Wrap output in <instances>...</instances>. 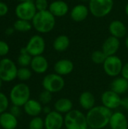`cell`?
<instances>
[{
  "mask_svg": "<svg viewBox=\"0 0 128 129\" xmlns=\"http://www.w3.org/2000/svg\"><path fill=\"white\" fill-rule=\"evenodd\" d=\"M112 111L103 105H98L88 110L86 117L91 129H103L109 125Z\"/></svg>",
  "mask_w": 128,
  "mask_h": 129,
  "instance_id": "cell-1",
  "label": "cell"
},
{
  "mask_svg": "<svg viewBox=\"0 0 128 129\" xmlns=\"http://www.w3.org/2000/svg\"><path fill=\"white\" fill-rule=\"evenodd\" d=\"M32 27L40 33H48L52 31L55 26V17L48 11H37L32 20Z\"/></svg>",
  "mask_w": 128,
  "mask_h": 129,
  "instance_id": "cell-2",
  "label": "cell"
},
{
  "mask_svg": "<svg viewBox=\"0 0 128 129\" xmlns=\"http://www.w3.org/2000/svg\"><path fill=\"white\" fill-rule=\"evenodd\" d=\"M31 91L28 85L20 82L12 87L9 94V100L12 105L23 107L30 99Z\"/></svg>",
  "mask_w": 128,
  "mask_h": 129,
  "instance_id": "cell-3",
  "label": "cell"
},
{
  "mask_svg": "<svg viewBox=\"0 0 128 129\" xmlns=\"http://www.w3.org/2000/svg\"><path fill=\"white\" fill-rule=\"evenodd\" d=\"M64 126L66 129H89L86 115L74 109L64 116Z\"/></svg>",
  "mask_w": 128,
  "mask_h": 129,
  "instance_id": "cell-4",
  "label": "cell"
},
{
  "mask_svg": "<svg viewBox=\"0 0 128 129\" xmlns=\"http://www.w3.org/2000/svg\"><path fill=\"white\" fill-rule=\"evenodd\" d=\"M41 85L44 90H46L52 94L61 91L65 87V80L63 76L54 73H49L42 79Z\"/></svg>",
  "mask_w": 128,
  "mask_h": 129,
  "instance_id": "cell-5",
  "label": "cell"
},
{
  "mask_svg": "<svg viewBox=\"0 0 128 129\" xmlns=\"http://www.w3.org/2000/svg\"><path fill=\"white\" fill-rule=\"evenodd\" d=\"M18 68L10 58L4 57L0 60V78L4 82L14 81L17 76Z\"/></svg>",
  "mask_w": 128,
  "mask_h": 129,
  "instance_id": "cell-6",
  "label": "cell"
},
{
  "mask_svg": "<svg viewBox=\"0 0 128 129\" xmlns=\"http://www.w3.org/2000/svg\"><path fill=\"white\" fill-rule=\"evenodd\" d=\"M113 0H90L89 11L96 17H103L112 10Z\"/></svg>",
  "mask_w": 128,
  "mask_h": 129,
  "instance_id": "cell-7",
  "label": "cell"
},
{
  "mask_svg": "<svg viewBox=\"0 0 128 129\" xmlns=\"http://www.w3.org/2000/svg\"><path fill=\"white\" fill-rule=\"evenodd\" d=\"M123 65V62L119 57L112 55L106 57L105 62L103 64V70L107 76L109 77L115 78L121 75Z\"/></svg>",
  "mask_w": 128,
  "mask_h": 129,
  "instance_id": "cell-8",
  "label": "cell"
},
{
  "mask_svg": "<svg viewBox=\"0 0 128 129\" xmlns=\"http://www.w3.org/2000/svg\"><path fill=\"white\" fill-rule=\"evenodd\" d=\"M34 2H20L15 8V15L17 19L32 21L37 13Z\"/></svg>",
  "mask_w": 128,
  "mask_h": 129,
  "instance_id": "cell-9",
  "label": "cell"
},
{
  "mask_svg": "<svg viewBox=\"0 0 128 129\" xmlns=\"http://www.w3.org/2000/svg\"><path fill=\"white\" fill-rule=\"evenodd\" d=\"M25 48L32 57L42 55L45 50V41L42 36L34 35L29 39Z\"/></svg>",
  "mask_w": 128,
  "mask_h": 129,
  "instance_id": "cell-10",
  "label": "cell"
},
{
  "mask_svg": "<svg viewBox=\"0 0 128 129\" xmlns=\"http://www.w3.org/2000/svg\"><path fill=\"white\" fill-rule=\"evenodd\" d=\"M100 100L103 106L111 110H113L121 107L122 98H121V95L110 89L105 91L101 94Z\"/></svg>",
  "mask_w": 128,
  "mask_h": 129,
  "instance_id": "cell-11",
  "label": "cell"
},
{
  "mask_svg": "<svg viewBox=\"0 0 128 129\" xmlns=\"http://www.w3.org/2000/svg\"><path fill=\"white\" fill-rule=\"evenodd\" d=\"M45 129H63L64 126V116L63 114L52 110L45 115L44 119Z\"/></svg>",
  "mask_w": 128,
  "mask_h": 129,
  "instance_id": "cell-12",
  "label": "cell"
},
{
  "mask_svg": "<svg viewBox=\"0 0 128 129\" xmlns=\"http://www.w3.org/2000/svg\"><path fill=\"white\" fill-rule=\"evenodd\" d=\"M54 70L55 73L63 77L72 73L74 70V63L69 59H61L55 63Z\"/></svg>",
  "mask_w": 128,
  "mask_h": 129,
  "instance_id": "cell-13",
  "label": "cell"
},
{
  "mask_svg": "<svg viewBox=\"0 0 128 129\" xmlns=\"http://www.w3.org/2000/svg\"><path fill=\"white\" fill-rule=\"evenodd\" d=\"M111 129H128V119L124 113L121 111L112 113L109 122Z\"/></svg>",
  "mask_w": 128,
  "mask_h": 129,
  "instance_id": "cell-14",
  "label": "cell"
},
{
  "mask_svg": "<svg viewBox=\"0 0 128 129\" xmlns=\"http://www.w3.org/2000/svg\"><path fill=\"white\" fill-rule=\"evenodd\" d=\"M30 67L32 71L37 74H43L46 73L49 67V63L45 57L43 55H38L32 57Z\"/></svg>",
  "mask_w": 128,
  "mask_h": 129,
  "instance_id": "cell-15",
  "label": "cell"
},
{
  "mask_svg": "<svg viewBox=\"0 0 128 129\" xmlns=\"http://www.w3.org/2000/svg\"><path fill=\"white\" fill-rule=\"evenodd\" d=\"M119 48H120L119 39L111 36L108 37L103 42L102 46V51L107 57H109V56L115 55Z\"/></svg>",
  "mask_w": 128,
  "mask_h": 129,
  "instance_id": "cell-16",
  "label": "cell"
},
{
  "mask_svg": "<svg viewBox=\"0 0 128 129\" xmlns=\"http://www.w3.org/2000/svg\"><path fill=\"white\" fill-rule=\"evenodd\" d=\"M48 11L56 17H63L69 11L67 3L62 0H56L52 2L48 7Z\"/></svg>",
  "mask_w": 128,
  "mask_h": 129,
  "instance_id": "cell-17",
  "label": "cell"
},
{
  "mask_svg": "<svg viewBox=\"0 0 128 129\" xmlns=\"http://www.w3.org/2000/svg\"><path fill=\"white\" fill-rule=\"evenodd\" d=\"M23 107L25 113L31 117L39 116L43 110V105L38 101L31 98L25 104Z\"/></svg>",
  "mask_w": 128,
  "mask_h": 129,
  "instance_id": "cell-18",
  "label": "cell"
},
{
  "mask_svg": "<svg viewBox=\"0 0 128 129\" xmlns=\"http://www.w3.org/2000/svg\"><path fill=\"white\" fill-rule=\"evenodd\" d=\"M78 103L83 110L88 111L96 106V98L93 93L85 91L79 95Z\"/></svg>",
  "mask_w": 128,
  "mask_h": 129,
  "instance_id": "cell-19",
  "label": "cell"
},
{
  "mask_svg": "<svg viewBox=\"0 0 128 129\" xmlns=\"http://www.w3.org/2000/svg\"><path fill=\"white\" fill-rule=\"evenodd\" d=\"M109 31L111 36L118 39L124 38L127 35V27L125 24L118 20H112L109 26Z\"/></svg>",
  "mask_w": 128,
  "mask_h": 129,
  "instance_id": "cell-20",
  "label": "cell"
},
{
  "mask_svg": "<svg viewBox=\"0 0 128 129\" xmlns=\"http://www.w3.org/2000/svg\"><path fill=\"white\" fill-rule=\"evenodd\" d=\"M89 11V8L84 5H76L70 11V17L75 22H81L88 17Z\"/></svg>",
  "mask_w": 128,
  "mask_h": 129,
  "instance_id": "cell-21",
  "label": "cell"
},
{
  "mask_svg": "<svg viewBox=\"0 0 128 129\" xmlns=\"http://www.w3.org/2000/svg\"><path fill=\"white\" fill-rule=\"evenodd\" d=\"M17 125V118L10 112L6 111L0 115V126L3 129H16Z\"/></svg>",
  "mask_w": 128,
  "mask_h": 129,
  "instance_id": "cell-22",
  "label": "cell"
},
{
  "mask_svg": "<svg viewBox=\"0 0 128 129\" xmlns=\"http://www.w3.org/2000/svg\"><path fill=\"white\" fill-rule=\"evenodd\" d=\"M111 90L119 95L125 94L128 91V80L122 76L115 77L111 82Z\"/></svg>",
  "mask_w": 128,
  "mask_h": 129,
  "instance_id": "cell-23",
  "label": "cell"
},
{
  "mask_svg": "<svg viewBox=\"0 0 128 129\" xmlns=\"http://www.w3.org/2000/svg\"><path fill=\"white\" fill-rule=\"evenodd\" d=\"M54 110L61 113L66 114L73 110V103L72 101L66 98H62L58 99L54 105Z\"/></svg>",
  "mask_w": 128,
  "mask_h": 129,
  "instance_id": "cell-24",
  "label": "cell"
},
{
  "mask_svg": "<svg viewBox=\"0 0 128 129\" xmlns=\"http://www.w3.org/2000/svg\"><path fill=\"white\" fill-rule=\"evenodd\" d=\"M70 45V40L66 35L58 36L53 42V48L57 52H63L68 49Z\"/></svg>",
  "mask_w": 128,
  "mask_h": 129,
  "instance_id": "cell-25",
  "label": "cell"
},
{
  "mask_svg": "<svg viewBox=\"0 0 128 129\" xmlns=\"http://www.w3.org/2000/svg\"><path fill=\"white\" fill-rule=\"evenodd\" d=\"M32 57L27 52L25 47L22 48L20 51V54L17 57V63L21 67H28L30 66Z\"/></svg>",
  "mask_w": 128,
  "mask_h": 129,
  "instance_id": "cell-26",
  "label": "cell"
},
{
  "mask_svg": "<svg viewBox=\"0 0 128 129\" xmlns=\"http://www.w3.org/2000/svg\"><path fill=\"white\" fill-rule=\"evenodd\" d=\"M13 27L15 31L20 32V33H26L32 29V22L29 20L17 19L16 21H14L13 24Z\"/></svg>",
  "mask_w": 128,
  "mask_h": 129,
  "instance_id": "cell-27",
  "label": "cell"
},
{
  "mask_svg": "<svg viewBox=\"0 0 128 129\" xmlns=\"http://www.w3.org/2000/svg\"><path fill=\"white\" fill-rule=\"evenodd\" d=\"M32 70H30L28 67H20V68H18L17 78L22 82H26V81H28L32 77Z\"/></svg>",
  "mask_w": 128,
  "mask_h": 129,
  "instance_id": "cell-28",
  "label": "cell"
},
{
  "mask_svg": "<svg viewBox=\"0 0 128 129\" xmlns=\"http://www.w3.org/2000/svg\"><path fill=\"white\" fill-rule=\"evenodd\" d=\"M29 129H45L44 119L40 116L32 117L28 125Z\"/></svg>",
  "mask_w": 128,
  "mask_h": 129,
  "instance_id": "cell-29",
  "label": "cell"
},
{
  "mask_svg": "<svg viewBox=\"0 0 128 129\" xmlns=\"http://www.w3.org/2000/svg\"><path fill=\"white\" fill-rule=\"evenodd\" d=\"M106 57H107V56L104 54V52L102 50L101 51H94L91 54V60L95 64H98V65L103 64Z\"/></svg>",
  "mask_w": 128,
  "mask_h": 129,
  "instance_id": "cell-30",
  "label": "cell"
},
{
  "mask_svg": "<svg viewBox=\"0 0 128 129\" xmlns=\"http://www.w3.org/2000/svg\"><path fill=\"white\" fill-rule=\"evenodd\" d=\"M52 101V93L44 90L38 95V101L43 105H48Z\"/></svg>",
  "mask_w": 128,
  "mask_h": 129,
  "instance_id": "cell-31",
  "label": "cell"
},
{
  "mask_svg": "<svg viewBox=\"0 0 128 129\" xmlns=\"http://www.w3.org/2000/svg\"><path fill=\"white\" fill-rule=\"evenodd\" d=\"M9 98L0 91V115L7 111L9 107Z\"/></svg>",
  "mask_w": 128,
  "mask_h": 129,
  "instance_id": "cell-32",
  "label": "cell"
},
{
  "mask_svg": "<svg viewBox=\"0 0 128 129\" xmlns=\"http://www.w3.org/2000/svg\"><path fill=\"white\" fill-rule=\"evenodd\" d=\"M34 3L38 11L48 10L49 4L48 0H35Z\"/></svg>",
  "mask_w": 128,
  "mask_h": 129,
  "instance_id": "cell-33",
  "label": "cell"
},
{
  "mask_svg": "<svg viewBox=\"0 0 128 129\" xmlns=\"http://www.w3.org/2000/svg\"><path fill=\"white\" fill-rule=\"evenodd\" d=\"M10 51V47L9 45L3 41L0 40V57H5L6 56Z\"/></svg>",
  "mask_w": 128,
  "mask_h": 129,
  "instance_id": "cell-34",
  "label": "cell"
},
{
  "mask_svg": "<svg viewBox=\"0 0 128 129\" xmlns=\"http://www.w3.org/2000/svg\"><path fill=\"white\" fill-rule=\"evenodd\" d=\"M13 116H14L15 117L18 118L20 115H21V109L20 107L18 106H15V105H12L10 107V111H9Z\"/></svg>",
  "mask_w": 128,
  "mask_h": 129,
  "instance_id": "cell-35",
  "label": "cell"
},
{
  "mask_svg": "<svg viewBox=\"0 0 128 129\" xmlns=\"http://www.w3.org/2000/svg\"><path fill=\"white\" fill-rule=\"evenodd\" d=\"M9 8L8 5L4 2H0V17H4L8 13Z\"/></svg>",
  "mask_w": 128,
  "mask_h": 129,
  "instance_id": "cell-36",
  "label": "cell"
},
{
  "mask_svg": "<svg viewBox=\"0 0 128 129\" xmlns=\"http://www.w3.org/2000/svg\"><path fill=\"white\" fill-rule=\"evenodd\" d=\"M121 75L123 78L126 79L127 80H128V62L124 63L123 65L122 70H121Z\"/></svg>",
  "mask_w": 128,
  "mask_h": 129,
  "instance_id": "cell-37",
  "label": "cell"
},
{
  "mask_svg": "<svg viewBox=\"0 0 128 129\" xmlns=\"http://www.w3.org/2000/svg\"><path fill=\"white\" fill-rule=\"evenodd\" d=\"M121 107H122L124 110L128 111V97H125V98H122Z\"/></svg>",
  "mask_w": 128,
  "mask_h": 129,
  "instance_id": "cell-38",
  "label": "cell"
},
{
  "mask_svg": "<svg viewBox=\"0 0 128 129\" xmlns=\"http://www.w3.org/2000/svg\"><path fill=\"white\" fill-rule=\"evenodd\" d=\"M52 110H51V107L48 106V105H45V106H43V110H42V113H44L45 115H47V114H48V113H50L51 112Z\"/></svg>",
  "mask_w": 128,
  "mask_h": 129,
  "instance_id": "cell-39",
  "label": "cell"
},
{
  "mask_svg": "<svg viewBox=\"0 0 128 129\" xmlns=\"http://www.w3.org/2000/svg\"><path fill=\"white\" fill-rule=\"evenodd\" d=\"M14 31H15V30H14V27H8V28H7V29H5V33L7 36H11V35L14 33Z\"/></svg>",
  "mask_w": 128,
  "mask_h": 129,
  "instance_id": "cell-40",
  "label": "cell"
},
{
  "mask_svg": "<svg viewBox=\"0 0 128 129\" xmlns=\"http://www.w3.org/2000/svg\"><path fill=\"white\" fill-rule=\"evenodd\" d=\"M125 47L128 51V36L126 37V39H125Z\"/></svg>",
  "mask_w": 128,
  "mask_h": 129,
  "instance_id": "cell-41",
  "label": "cell"
},
{
  "mask_svg": "<svg viewBox=\"0 0 128 129\" xmlns=\"http://www.w3.org/2000/svg\"><path fill=\"white\" fill-rule=\"evenodd\" d=\"M125 13H126V14L128 16V2L127 3L126 6H125Z\"/></svg>",
  "mask_w": 128,
  "mask_h": 129,
  "instance_id": "cell-42",
  "label": "cell"
},
{
  "mask_svg": "<svg viewBox=\"0 0 128 129\" xmlns=\"http://www.w3.org/2000/svg\"><path fill=\"white\" fill-rule=\"evenodd\" d=\"M20 2H33V0H17Z\"/></svg>",
  "mask_w": 128,
  "mask_h": 129,
  "instance_id": "cell-43",
  "label": "cell"
},
{
  "mask_svg": "<svg viewBox=\"0 0 128 129\" xmlns=\"http://www.w3.org/2000/svg\"><path fill=\"white\" fill-rule=\"evenodd\" d=\"M2 80L1 78H0V88H1V87H2Z\"/></svg>",
  "mask_w": 128,
  "mask_h": 129,
  "instance_id": "cell-44",
  "label": "cell"
},
{
  "mask_svg": "<svg viewBox=\"0 0 128 129\" xmlns=\"http://www.w3.org/2000/svg\"><path fill=\"white\" fill-rule=\"evenodd\" d=\"M82 1H88V0H82ZM90 1V0H89Z\"/></svg>",
  "mask_w": 128,
  "mask_h": 129,
  "instance_id": "cell-45",
  "label": "cell"
},
{
  "mask_svg": "<svg viewBox=\"0 0 128 129\" xmlns=\"http://www.w3.org/2000/svg\"><path fill=\"white\" fill-rule=\"evenodd\" d=\"M65 129H66V128H65Z\"/></svg>",
  "mask_w": 128,
  "mask_h": 129,
  "instance_id": "cell-46",
  "label": "cell"
},
{
  "mask_svg": "<svg viewBox=\"0 0 128 129\" xmlns=\"http://www.w3.org/2000/svg\"><path fill=\"white\" fill-rule=\"evenodd\" d=\"M16 129H17V128H16Z\"/></svg>",
  "mask_w": 128,
  "mask_h": 129,
  "instance_id": "cell-47",
  "label": "cell"
}]
</instances>
